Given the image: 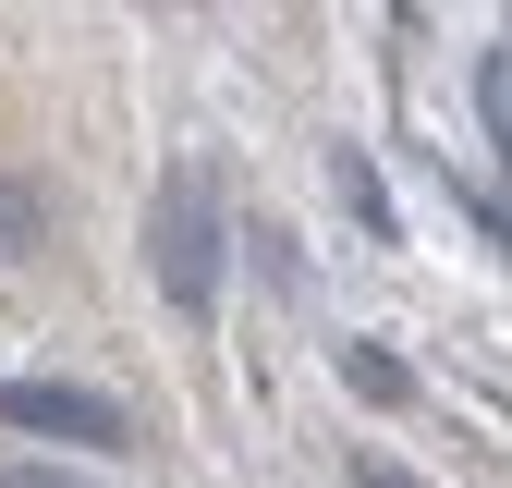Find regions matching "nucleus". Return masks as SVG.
<instances>
[{"instance_id":"f257e3e1","label":"nucleus","mask_w":512,"mask_h":488,"mask_svg":"<svg viewBox=\"0 0 512 488\" xmlns=\"http://www.w3.org/2000/svg\"><path fill=\"white\" fill-rule=\"evenodd\" d=\"M147 269H159V293L183 305V318H208V305H220V183H208L196 159H171V171H159Z\"/></svg>"},{"instance_id":"f03ea898","label":"nucleus","mask_w":512,"mask_h":488,"mask_svg":"<svg viewBox=\"0 0 512 488\" xmlns=\"http://www.w3.org/2000/svg\"><path fill=\"white\" fill-rule=\"evenodd\" d=\"M0 427H37V440H74V452H135V415L86 379H0Z\"/></svg>"},{"instance_id":"7ed1b4c3","label":"nucleus","mask_w":512,"mask_h":488,"mask_svg":"<svg viewBox=\"0 0 512 488\" xmlns=\"http://www.w3.org/2000/svg\"><path fill=\"white\" fill-rule=\"evenodd\" d=\"M342 366H354V391H366V403H403V391H415V379H403V366L378 354V342H342Z\"/></svg>"},{"instance_id":"20e7f679","label":"nucleus","mask_w":512,"mask_h":488,"mask_svg":"<svg viewBox=\"0 0 512 488\" xmlns=\"http://www.w3.org/2000/svg\"><path fill=\"white\" fill-rule=\"evenodd\" d=\"M37 220H49V196H37V183H25V171H0V244H25Z\"/></svg>"},{"instance_id":"39448f33","label":"nucleus","mask_w":512,"mask_h":488,"mask_svg":"<svg viewBox=\"0 0 512 488\" xmlns=\"http://www.w3.org/2000/svg\"><path fill=\"white\" fill-rule=\"evenodd\" d=\"M342 196L366 208V232H391V196H378V171H366V159H342Z\"/></svg>"},{"instance_id":"423d86ee","label":"nucleus","mask_w":512,"mask_h":488,"mask_svg":"<svg viewBox=\"0 0 512 488\" xmlns=\"http://www.w3.org/2000/svg\"><path fill=\"white\" fill-rule=\"evenodd\" d=\"M354 488H427V476H415V464H391V452H366V464H354Z\"/></svg>"},{"instance_id":"0eeeda50","label":"nucleus","mask_w":512,"mask_h":488,"mask_svg":"<svg viewBox=\"0 0 512 488\" xmlns=\"http://www.w3.org/2000/svg\"><path fill=\"white\" fill-rule=\"evenodd\" d=\"M13 488H74V476H49V464H25V476H13Z\"/></svg>"}]
</instances>
